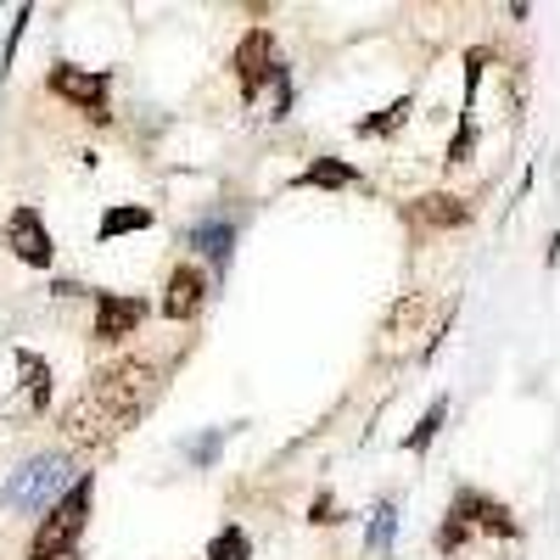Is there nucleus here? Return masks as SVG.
Returning <instances> with one entry per match:
<instances>
[{"label": "nucleus", "instance_id": "nucleus-1", "mask_svg": "<svg viewBox=\"0 0 560 560\" xmlns=\"http://www.w3.org/2000/svg\"><path fill=\"white\" fill-rule=\"evenodd\" d=\"M152 398H158V370L140 359H124V364L102 370L62 409V432H68V443H113L124 427H135L152 409Z\"/></svg>", "mask_w": 560, "mask_h": 560}, {"label": "nucleus", "instance_id": "nucleus-2", "mask_svg": "<svg viewBox=\"0 0 560 560\" xmlns=\"http://www.w3.org/2000/svg\"><path fill=\"white\" fill-rule=\"evenodd\" d=\"M90 499H96V477L79 471L73 488L45 510V522L34 527V544H28V560H73L79 555V538L90 527Z\"/></svg>", "mask_w": 560, "mask_h": 560}, {"label": "nucleus", "instance_id": "nucleus-3", "mask_svg": "<svg viewBox=\"0 0 560 560\" xmlns=\"http://www.w3.org/2000/svg\"><path fill=\"white\" fill-rule=\"evenodd\" d=\"M68 488H73V459L68 454H34L28 465H18V471L7 477L0 504H12V510H51Z\"/></svg>", "mask_w": 560, "mask_h": 560}, {"label": "nucleus", "instance_id": "nucleus-4", "mask_svg": "<svg viewBox=\"0 0 560 560\" xmlns=\"http://www.w3.org/2000/svg\"><path fill=\"white\" fill-rule=\"evenodd\" d=\"M51 90L62 102H73L79 113H90V118H107V73H90V68H51Z\"/></svg>", "mask_w": 560, "mask_h": 560}, {"label": "nucleus", "instance_id": "nucleus-5", "mask_svg": "<svg viewBox=\"0 0 560 560\" xmlns=\"http://www.w3.org/2000/svg\"><path fill=\"white\" fill-rule=\"evenodd\" d=\"M7 247L28 264V269H45L57 258V247H51V230H45V219L34 213V208H18L12 219H7Z\"/></svg>", "mask_w": 560, "mask_h": 560}, {"label": "nucleus", "instance_id": "nucleus-6", "mask_svg": "<svg viewBox=\"0 0 560 560\" xmlns=\"http://www.w3.org/2000/svg\"><path fill=\"white\" fill-rule=\"evenodd\" d=\"M438 303L427 298V292H409L404 303H393V314H387V325H382V353H398V348H409L420 331H427V314H432Z\"/></svg>", "mask_w": 560, "mask_h": 560}, {"label": "nucleus", "instance_id": "nucleus-7", "mask_svg": "<svg viewBox=\"0 0 560 560\" xmlns=\"http://www.w3.org/2000/svg\"><path fill=\"white\" fill-rule=\"evenodd\" d=\"M147 319V303L140 298H118V292H102L96 298V342H124V337H135V325Z\"/></svg>", "mask_w": 560, "mask_h": 560}, {"label": "nucleus", "instance_id": "nucleus-8", "mask_svg": "<svg viewBox=\"0 0 560 560\" xmlns=\"http://www.w3.org/2000/svg\"><path fill=\"white\" fill-rule=\"evenodd\" d=\"M269 73H275V39H269V28H253V34L236 45V79H242V96H247V102L264 90Z\"/></svg>", "mask_w": 560, "mask_h": 560}, {"label": "nucleus", "instance_id": "nucleus-9", "mask_svg": "<svg viewBox=\"0 0 560 560\" xmlns=\"http://www.w3.org/2000/svg\"><path fill=\"white\" fill-rule=\"evenodd\" d=\"M208 303V275L197 264H179L163 287V314L168 319H197V308Z\"/></svg>", "mask_w": 560, "mask_h": 560}, {"label": "nucleus", "instance_id": "nucleus-10", "mask_svg": "<svg viewBox=\"0 0 560 560\" xmlns=\"http://www.w3.org/2000/svg\"><path fill=\"white\" fill-rule=\"evenodd\" d=\"M448 516H459L465 527H482V533H504V538H516V522H510V510H504L499 499L477 493V488H459Z\"/></svg>", "mask_w": 560, "mask_h": 560}, {"label": "nucleus", "instance_id": "nucleus-11", "mask_svg": "<svg viewBox=\"0 0 560 560\" xmlns=\"http://www.w3.org/2000/svg\"><path fill=\"white\" fill-rule=\"evenodd\" d=\"M18 376H23V393H28V409H45V398H51V364H45L39 353H18Z\"/></svg>", "mask_w": 560, "mask_h": 560}, {"label": "nucleus", "instance_id": "nucleus-12", "mask_svg": "<svg viewBox=\"0 0 560 560\" xmlns=\"http://www.w3.org/2000/svg\"><path fill=\"white\" fill-rule=\"evenodd\" d=\"M359 174H353V163H342V158H314L303 174H298V185H319V191H342V185H353Z\"/></svg>", "mask_w": 560, "mask_h": 560}, {"label": "nucleus", "instance_id": "nucleus-13", "mask_svg": "<svg viewBox=\"0 0 560 560\" xmlns=\"http://www.w3.org/2000/svg\"><path fill=\"white\" fill-rule=\"evenodd\" d=\"M415 219H420V224H465V219H471V208H465L459 197L432 191V197H420V202H415Z\"/></svg>", "mask_w": 560, "mask_h": 560}, {"label": "nucleus", "instance_id": "nucleus-14", "mask_svg": "<svg viewBox=\"0 0 560 560\" xmlns=\"http://www.w3.org/2000/svg\"><path fill=\"white\" fill-rule=\"evenodd\" d=\"M191 242H197V247L224 269V264H230V242H236V230H230L224 219H208V224H197V230H191Z\"/></svg>", "mask_w": 560, "mask_h": 560}, {"label": "nucleus", "instance_id": "nucleus-15", "mask_svg": "<svg viewBox=\"0 0 560 560\" xmlns=\"http://www.w3.org/2000/svg\"><path fill=\"white\" fill-rule=\"evenodd\" d=\"M152 224V208H107V219H102V230H96V236L102 242H118V236H129V230H147Z\"/></svg>", "mask_w": 560, "mask_h": 560}, {"label": "nucleus", "instance_id": "nucleus-16", "mask_svg": "<svg viewBox=\"0 0 560 560\" xmlns=\"http://www.w3.org/2000/svg\"><path fill=\"white\" fill-rule=\"evenodd\" d=\"M443 420H448V404L438 398V404H432L427 415H420V420H415V432L404 438V448H409V454H427V448H432V438L443 432Z\"/></svg>", "mask_w": 560, "mask_h": 560}, {"label": "nucleus", "instance_id": "nucleus-17", "mask_svg": "<svg viewBox=\"0 0 560 560\" xmlns=\"http://www.w3.org/2000/svg\"><path fill=\"white\" fill-rule=\"evenodd\" d=\"M208 560H253V538L242 527H224L213 544H208Z\"/></svg>", "mask_w": 560, "mask_h": 560}, {"label": "nucleus", "instance_id": "nucleus-18", "mask_svg": "<svg viewBox=\"0 0 560 560\" xmlns=\"http://www.w3.org/2000/svg\"><path fill=\"white\" fill-rule=\"evenodd\" d=\"M404 113H409V102H393L387 113H376V118H364V124H359V135H387V129H393V124H398Z\"/></svg>", "mask_w": 560, "mask_h": 560}, {"label": "nucleus", "instance_id": "nucleus-19", "mask_svg": "<svg viewBox=\"0 0 560 560\" xmlns=\"http://www.w3.org/2000/svg\"><path fill=\"white\" fill-rule=\"evenodd\" d=\"M465 538H471V527H465L459 516H448V522L438 527V549H443V555H448V549H459Z\"/></svg>", "mask_w": 560, "mask_h": 560}, {"label": "nucleus", "instance_id": "nucleus-20", "mask_svg": "<svg viewBox=\"0 0 560 560\" xmlns=\"http://www.w3.org/2000/svg\"><path fill=\"white\" fill-rule=\"evenodd\" d=\"M387 538H393V504H376V522H370V544L387 549Z\"/></svg>", "mask_w": 560, "mask_h": 560}, {"label": "nucleus", "instance_id": "nucleus-21", "mask_svg": "<svg viewBox=\"0 0 560 560\" xmlns=\"http://www.w3.org/2000/svg\"><path fill=\"white\" fill-rule=\"evenodd\" d=\"M471 147H477V129L465 124V129L454 135V147H448V163H465V152H471Z\"/></svg>", "mask_w": 560, "mask_h": 560}]
</instances>
